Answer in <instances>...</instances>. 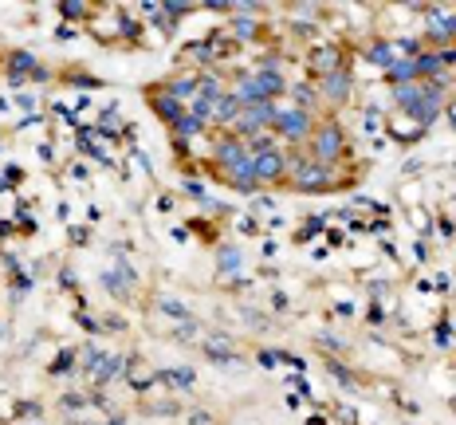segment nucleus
I'll list each match as a JSON object with an SVG mask.
<instances>
[{"instance_id":"nucleus-1","label":"nucleus","mask_w":456,"mask_h":425,"mask_svg":"<svg viewBox=\"0 0 456 425\" xmlns=\"http://www.w3.org/2000/svg\"><path fill=\"white\" fill-rule=\"evenodd\" d=\"M283 91H288V83H283V75H276V71H252V75H240L237 87H232V95L240 99V107H248V102H271Z\"/></svg>"},{"instance_id":"nucleus-2","label":"nucleus","mask_w":456,"mask_h":425,"mask_svg":"<svg viewBox=\"0 0 456 425\" xmlns=\"http://www.w3.org/2000/svg\"><path fill=\"white\" fill-rule=\"evenodd\" d=\"M342 154H347V138H342L338 122H322V127L311 134V158L319 166H335Z\"/></svg>"},{"instance_id":"nucleus-3","label":"nucleus","mask_w":456,"mask_h":425,"mask_svg":"<svg viewBox=\"0 0 456 425\" xmlns=\"http://www.w3.org/2000/svg\"><path fill=\"white\" fill-rule=\"evenodd\" d=\"M288 170H291V173H288L291 185H295V189H307V193H322V189L330 185L327 166H319L315 158H291Z\"/></svg>"},{"instance_id":"nucleus-4","label":"nucleus","mask_w":456,"mask_h":425,"mask_svg":"<svg viewBox=\"0 0 456 425\" xmlns=\"http://www.w3.org/2000/svg\"><path fill=\"white\" fill-rule=\"evenodd\" d=\"M276 130L288 138L291 146H295V142H311L315 122H311V114H307L303 107H279V114H276Z\"/></svg>"},{"instance_id":"nucleus-5","label":"nucleus","mask_w":456,"mask_h":425,"mask_svg":"<svg viewBox=\"0 0 456 425\" xmlns=\"http://www.w3.org/2000/svg\"><path fill=\"white\" fill-rule=\"evenodd\" d=\"M276 114H279L276 102H248V107H240V114H237V130L244 138H256L260 130L276 127Z\"/></svg>"},{"instance_id":"nucleus-6","label":"nucleus","mask_w":456,"mask_h":425,"mask_svg":"<svg viewBox=\"0 0 456 425\" xmlns=\"http://www.w3.org/2000/svg\"><path fill=\"white\" fill-rule=\"evenodd\" d=\"M252 170H256V181H260V185H276V181L288 178V158L279 150H264V154L252 158Z\"/></svg>"},{"instance_id":"nucleus-7","label":"nucleus","mask_w":456,"mask_h":425,"mask_svg":"<svg viewBox=\"0 0 456 425\" xmlns=\"http://www.w3.org/2000/svg\"><path fill=\"white\" fill-rule=\"evenodd\" d=\"M212 158H217V166L228 173L232 166H240L244 158H252V154H248L244 138H220V142H217V150H212Z\"/></svg>"},{"instance_id":"nucleus-8","label":"nucleus","mask_w":456,"mask_h":425,"mask_svg":"<svg viewBox=\"0 0 456 425\" xmlns=\"http://www.w3.org/2000/svg\"><path fill=\"white\" fill-rule=\"evenodd\" d=\"M311 71H315V79H327V75H335V71H342V51H338L335 43L315 48L311 51Z\"/></svg>"},{"instance_id":"nucleus-9","label":"nucleus","mask_w":456,"mask_h":425,"mask_svg":"<svg viewBox=\"0 0 456 425\" xmlns=\"http://www.w3.org/2000/svg\"><path fill=\"white\" fill-rule=\"evenodd\" d=\"M138 276L130 272V264H119V268H110V272H102V288L114 291L119 299H130V291H134Z\"/></svg>"},{"instance_id":"nucleus-10","label":"nucleus","mask_w":456,"mask_h":425,"mask_svg":"<svg viewBox=\"0 0 456 425\" xmlns=\"http://www.w3.org/2000/svg\"><path fill=\"white\" fill-rule=\"evenodd\" d=\"M350 83H354V75H347V71H335V75L319 79V91L327 95L330 102H347V99H350Z\"/></svg>"},{"instance_id":"nucleus-11","label":"nucleus","mask_w":456,"mask_h":425,"mask_svg":"<svg viewBox=\"0 0 456 425\" xmlns=\"http://www.w3.org/2000/svg\"><path fill=\"white\" fill-rule=\"evenodd\" d=\"M153 114H158V119H165L169 127H178V119L181 114H185V107H181V99H173V95H153Z\"/></svg>"},{"instance_id":"nucleus-12","label":"nucleus","mask_w":456,"mask_h":425,"mask_svg":"<svg viewBox=\"0 0 456 425\" xmlns=\"http://www.w3.org/2000/svg\"><path fill=\"white\" fill-rule=\"evenodd\" d=\"M228 181L237 189H244V193H252V189H260V181H256V170H252V158H244L240 166H232V170L224 173Z\"/></svg>"},{"instance_id":"nucleus-13","label":"nucleus","mask_w":456,"mask_h":425,"mask_svg":"<svg viewBox=\"0 0 456 425\" xmlns=\"http://www.w3.org/2000/svg\"><path fill=\"white\" fill-rule=\"evenodd\" d=\"M237 114H240V99L232 91H224L217 99V107H212V122H220V127H224V122H237Z\"/></svg>"},{"instance_id":"nucleus-14","label":"nucleus","mask_w":456,"mask_h":425,"mask_svg":"<svg viewBox=\"0 0 456 425\" xmlns=\"http://www.w3.org/2000/svg\"><path fill=\"white\" fill-rule=\"evenodd\" d=\"M205 355H209L212 362H232V358H237V347H232L224 335H212V339H205Z\"/></svg>"},{"instance_id":"nucleus-15","label":"nucleus","mask_w":456,"mask_h":425,"mask_svg":"<svg viewBox=\"0 0 456 425\" xmlns=\"http://www.w3.org/2000/svg\"><path fill=\"white\" fill-rule=\"evenodd\" d=\"M386 75H389V83H397V87H406V83H417V60H401V63H389V68H386Z\"/></svg>"},{"instance_id":"nucleus-16","label":"nucleus","mask_w":456,"mask_h":425,"mask_svg":"<svg viewBox=\"0 0 456 425\" xmlns=\"http://www.w3.org/2000/svg\"><path fill=\"white\" fill-rule=\"evenodd\" d=\"M393 99L401 102V107H406V111H413L417 102L425 99V83H421V79H417V83H406V87H397V91H393Z\"/></svg>"},{"instance_id":"nucleus-17","label":"nucleus","mask_w":456,"mask_h":425,"mask_svg":"<svg viewBox=\"0 0 456 425\" xmlns=\"http://www.w3.org/2000/svg\"><path fill=\"white\" fill-rule=\"evenodd\" d=\"M161 382H165V386H178V390H189V386L197 382V375H193V370H185V366H178V370H165V375H161Z\"/></svg>"},{"instance_id":"nucleus-18","label":"nucleus","mask_w":456,"mask_h":425,"mask_svg":"<svg viewBox=\"0 0 456 425\" xmlns=\"http://www.w3.org/2000/svg\"><path fill=\"white\" fill-rule=\"evenodd\" d=\"M165 95H173V99H185V95H197V75H181V79H173V83L165 87Z\"/></svg>"},{"instance_id":"nucleus-19","label":"nucleus","mask_w":456,"mask_h":425,"mask_svg":"<svg viewBox=\"0 0 456 425\" xmlns=\"http://www.w3.org/2000/svg\"><path fill=\"white\" fill-rule=\"evenodd\" d=\"M201 127H205V122H201V119H193V114L185 111V114H181V119H178V127H173V130H178L181 138H193V134H197V130H201Z\"/></svg>"},{"instance_id":"nucleus-20","label":"nucleus","mask_w":456,"mask_h":425,"mask_svg":"<svg viewBox=\"0 0 456 425\" xmlns=\"http://www.w3.org/2000/svg\"><path fill=\"white\" fill-rule=\"evenodd\" d=\"M119 370H122V358L114 355V358H107V362H102L99 370H94V378H99V382H110V378L119 375Z\"/></svg>"},{"instance_id":"nucleus-21","label":"nucleus","mask_w":456,"mask_h":425,"mask_svg":"<svg viewBox=\"0 0 456 425\" xmlns=\"http://www.w3.org/2000/svg\"><path fill=\"white\" fill-rule=\"evenodd\" d=\"M161 311H165V315H178V319H185V323H193V315H189V307L185 303H178V299H161Z\"/></svg>"},{"instance_id":"nucleus-22","label":"nucleus","mask_w":456,"mask_h":425,"mask_svg":"<svg viewBox=\"0 0 456 425\" xmlns=\"http://www.w3.org/2000/svg\"><path fill=\"white\" fill-rule=\"evenodd\" d=\"M291 99H295V102H303V111L311 114V107H315V91H311V87L295 83V87H291Z\"/></svg>"},{"instance_id":"nucleus-23","label":"nucleus","mask_w":456,"mask_h":425,"mask_svg":"<svg viewBox=\"0 0 456 425\" xmlns=\"http://www.w3.org/2000/svg\"><path fill=\"white\" fill-rule=\"evenodd\" d=\"M240 268V252L237 248H224V252H220V272H237Z\"/></svg>"},{"instance_id":"nucleus-24","label":"nucleus","mask_w":456,"mask_h":425,"mask_svg":"<svg viewBox=\"0 0 456 425\" xmlns=\"http://www.w3.org/2000/svg\"><path fill=\"white\" fill-rule=\"evenodd\" d=\"M327 366H330V375H335V378H338V382L347 386V390H354V375H350L347 366H338V362H335V358H330V362H327Z\"/></svg>"},{"instance_id":"nucleus-25","label":"nucleus","mask_w":456,"mask_h":425,"mask_svg":"<svg viewBox=\"0 0 456 425\" xmlns=\"http://www.w3.org/2000/svg\"><path fill=\"white\" fill-rule=\"evenodd\" d=\"M370 60L389 68V63H393V48H389V43H378V48H370Z\"/></svg>"},{"instance_id":"nucleus-26","label":"nucleus","mask_w":456,"mask_h":425,"mask_svg":"<svg viewBox=\"0 0 456 425\" xmlns=\"http://www.w3.org/2000/svg\"><path fill=\"white\" fill-rule=\"evenodd\" d=\"M232 32H237V36H240V40H252V36H256V32H260V28H256V24H252V20H237V24H232Z\"/></svg>"},{"instance_id":"nucleus-27","label":"nucleus","mask_w":456,"mask_h":425,"mask_svg":"<svg viewBox=\"0 0 456 425\" xmlns=\"http://www.w3.org/2000/svg\"><path fill=\"white\" fill-rule=\"evenodd\" d=\"M60 12H63V16H71V20H79V16H87V4H79V0H75V4H60Z\"/></svg>"},{"instance_id":"nucleus-28","label":"nucleus","mask_w":456,"mask_h":425,"mask_svg":"<svg viewBox=\"0 0 456 425\" xmlns=\"http://www.w3.org/2000/svg\"><path fill=\"white\" fill-rule=\"evenodd\" d=\"M401 51H406V55H421V43H413V40H401Z\"/></svg>"},{"instance_id":"nucleus-29","label":"nucleus","mask_w":456,"mask_h":425,"mask_svg":"<svg viewBox=\"0 0 456 425\" xmlns=\"http://www.w3.org/2000/svg\"><path fill=\"white\" fill-rule=\"evenodd\" d=\"M193 425H209V414H193Z\"/></svg>"}]
</instances>
